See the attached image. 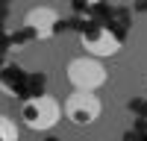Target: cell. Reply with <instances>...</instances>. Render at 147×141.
Wrapping results in <instances>:
<instances>
[{
    "label": "cell",
    "mask_w": 147,
    "mask_h": 141,
    "mask_svg": "<svg viewBox=\"0 0 147 141\" xmlns=\"http://www.w3.org/2000/svg\"><path fill=\"white\" fill-rule=\"evenodd\" d=\"M144 141H147V138H144Z\"/></svg>",
    "instance_id": "cell-8"
},
{
    "label": "cell",
    "mask_w": 147,
    "mask_h": 141,
    "mask_svg": "<svg viewBox=\"0 0 147 141\" xmlns=\"http://www.w3.org/2000/svg\"><path fill=\"white\" fill-rule=\"evenodd\" d=\"M106 3V0H71V9H74V15H88V12H94V9H100Z\"/></svg>",
    "instance_id": "cell-7"
},
{
    "label": "cell",
    "mask_w": 147,
    "mask_h": 141,
    "mask_svg": "<svg viewBox=\"0 0 147 141\" xmlns=\"http://www.w3.org/2000/svg\"><path fill=\"white\" fill-rule=\"evenodd\" d=\"M18 138H21L18 124L12 121L9 115H3V112H0V141H18Z\"/></svg>",
    "instance_id": "cell-6"
},
{
    "label": "cell",
    "mask_w": 147,
    "mask_h": 141,
    "mask_svg": "<svg viewBox=\"0 0 147 141\" xmlns=\"http://www.w3.org/2000/svg\"><path fill=\"white\" fill-rule=\"evenodd\" d=\"M21 23H24V30H30L35 35V38L47 41V38H53V32L59 27V12L53 6H47V3H38V6H32V9L24 12Z\"/></svg>",
    "instance_id": "cell-5"
},
{
    "label": "cell",
    "mask_w": 147,
    "mask_h": 141,
    "mask_svg": "<svg viewBox=\"0 0 147 141\" xmlns=\"http://www.w3.org/2000/svg\"><path fill=\"white\" fill-rule=\"evenodd\" d=\"M65 77L74 85V91H97L109 82V70L100 59L82 53V56H74L65 65Z\"/></svg>",
    "instance_id": "cell-2"
},
{
    "label": "cell",
    "mask_w": 147,
    "mask_h": 141,
    "mask_svg": "<svg viewBox=\"0 0 147 141\" xmlns=\"http://www.w3.org/2000/svg\"><path fill=\"white\" fill-rule=\"evenodd\" d=\"M103 115V100L94 91H71L62 103V117L74 126H91Z\"/></svg>",
    "instance_id": "cell-3"
},
{
    "label": "cell",
    "mask_w": 147,
    "mask_h": 141,
    "mask_svg": "<svg viewBox=\"0 0 147 141\" xmlns=\"http://www.w3.org/2000/svg\"><path fill=\"white\" fill-rule=\"evenodd\" d=\"M80 47L85 50V56H94V59H109V56H118L124 41H121V35L112 32L109 27L103 23H88V27H82L80 32Z\"/></svg>",
    "instance_id": "cell-4"
},
{
    "label": "cell",
    "mask_w": 147,
    "mask_h": 141,
    "mask_svg": "<svg viewBox=\"0 0 147 141\" xmlns=\"http://www.w3.org/2000/svg\"><path fill=\"white\" fill-rule=\"evenodd\" d=\"M18 121L21 126L32 129V132H50L62 121V100L53 97V94H32L21 103Z\"/></svg>",
    "instance_id": "cell-1"
}]
</instances>
